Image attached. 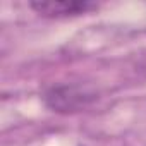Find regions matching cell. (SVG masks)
Instances as JSON below:
<instances>
[{
	"label": "cell",
	"mask_w": 146,
	"mask_h": 146,
	"mask_svg": "<svg viewBox=\"0 0 146 146\" xmlns=\"http://www.w3.org/2000/svg\"><path fill=\"white\" fill-rule=\"evenodd\" d=\"M96 100H98L96 90L81 83L57 84L43 93V103L46 105V108L62 115L78 113L88 108Z\"/></svg>",
	"instance_id": "obj_1"
},
{
	"label": "cell",
	"mask_w": 146,
	"mask_h": 146,
	"mask_svg": "<svg viewBox=\"0 0 146 146\" xmlns=\"http://www.w3.org/2000/svg\"><path fill=\"white\" fill-rule=\"evenodd\" d=\"M29 7L43 17L62 19L84 16L91 11H96L98 4L91 0H33L29 2Z\"/></svg>",
	"instance_id": "obj_2"
}]
</instances>
